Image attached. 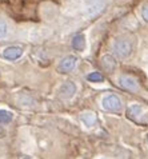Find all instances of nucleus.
Returning a JSON list of instances; mask_svg holds the SVG:
<instances>
[{
  "instance_id": "obj_9",
  "label": "nucleus",
  "mask_w": 148,
  "mask_h": 159,
  "mask_svg": "<svg viewBox=\"0 0 148 159\" xmlns=\"http://www.w3.org/2000/svg\"><path fill=\"white\" fill-rule=\"evenodd\" d=\"M80 119H81V122L84 123L85 126H88V127L95 126V123H96V120H98L96 115H95L92 111H85V112H83L81 115H80Z\"/></svg>"
},
{
  "instance_id": "obj_7",
  "label": "nucleus",
  "mask_w": 148,
  "mask_h": 159,
  "mask_svg": "<svg viewBox=\"0 0 148 159\" xmlns=\"http://www.w3.org/2000/svg\"><path fill=\"white\" fill-rule=\"evenodd\" d=\"M75 92H76V84L73 82H66L59 90L60 96H62V98H66V99L72 98Z\"/></svg>"
},
{
  "instance_id": "obj_5",
  "label": "nucleus",
  "mask_w": 148,
  "mask_h": 159,
  "mask_svg": "<svg viewBox=\"0 0 148 159\" xmlns=\"http://www.w3.org/2000/svg\"><path fill=\"white\" fill-rule=\"evenodd\" d=\"M120 86L128 91H137V88H139L137 80L135 78L129 76V75H123V76H120Z\"/></svg>"
},
{
  "instance_id": "obj_10",
  "label": "nucleus",
  "mask_w": 148,
  "mask_h": 159,
  "mask_svg": "<svg viewBox=\"0 0 148 159\" xmlns=\"http://www.w3.org/2000/svg\"><path fill=\"white\" fill-rule=\"evenodd\" d=\"M127 115H128V118L133 119V120H139V119H140V116L143 115V108H141V106L133 104V106H131V107H128Z\"/></svg>"
},
{
  "instance_id": "obj_3",
  "label": "nucleus",
  "mask_w": 148,
  "mask_h": 159,
  "mask_svg": "<svg viewBox=\"0 0 148 159\" xmlns=\"http://www.w3.org/2000/svg\"><path fill=\"white\" fill-rule=\"evenodd\" d=\"M104 7H106V4H104L103 0H94L92 3H89L88 6L85 7L84 15L87 17H89V19H92V17L98 16L99 14H102Z\"/></svg>"
},
{
  "instance_id": "obj_6",
  "label": "nucleus",
  "mask_w": 148,
  "mask_h": 159,
  "mask_svg": "<svg viewBox=\"0 0 148 159\" xmlns=\"http://www.w3.org/2000/svg\"><path fill=\"white\" fill-rule=\"evenodd\" d=\"M21 55H23V50L17 46L7 47L6 50L3 51V56L8 60H16V59H19Z\"/></svg>"
},
{
  "instance_id": "obj_14",
  "label": "nucleus",
  "mask_w": 148,
  "mask_h": 159,
  "mask_svg": "<svg viewBox=\"0 0 148 159\" xmlns=\"http://www.w3.org/2000/svg\"><path fill=\"white\" fill-rule=\"evenodd\" d=\"M8 34V25L6 21H0V39L6 38Z\"/></svg>"
},
{
  "instance_id": "obj_2",
  "label": "nucleus",
  "mask_w": 148,
  "mask_h": 159,
  "mask_svg": "<svg viewBox=\"0 0 148 159\" xmlns=\"http://www.w3.org/2000/svg\"><path fill=\"white\" fill-rule=\"evenodd\" d=\"M102 104H103V108L107 110V111L116 112V111H120V110H121V100L117 98L116 95H107V96H104Z\"/></svg>"
},
{
  "instance_id": "obj_12",
  "label": "nucleus",
  "mask_w": 148,
  "mask_h": 159,
  "mask_svg": "<svg viewBox=\"0 0 148 159\" xmlns=\"http://www.w3.org/2000/svg\"><path fill=\"white\" fill-rule=\"evenodd\" d=\"M12 112L7 111V110H0V125H7V123H10L12 120Z\"/></svg>"
},
{
  "instance_id": "obj_11",
  "label": "nucleus",
  "mask_w": 148,
  "mask_h": 159,
  "mask_svg": "<svg viewBox=\"0 0 148 159\" xmlns=\"http://www.w3.org/2000/svg\"><path fill=\"white\" fill-rule=\"evenodd\" d=\"M72 47L75 48L76 51H83L84 50V47H85V38H84V35H76L75 38L72 39Z\"/></svg>"
},
{
  "instance_id": "obj_15",
  "label": "nucleus",
  "mask_w": 148,
  "mask_h": 159,
  "mask_svg": "<svg viewBox=\"0 0 148 159\" xmlns=\"http://www.w3.org/2000/svg\"><path fill=\"white\" fill-rule=\"evenodd\" d=\"M141 16H143V19H144L147 23H148V4L143 7V10H141Z\"/></svg>"
},
{
  "instance_id": "obj_16",
  "label": "nucleus",
  "mask_w": 148,
  "mask_h": 159,
  "mask_svg": "<svg viewBox=\"0 0 148 159\" xmlns=\"http://www.w3.org/2000/svg\"><path fill=\"white\" fill-rule=\"evenodd\" d=\"M24 159H28V158H24Z\"/></svg>"
},
{
  "instance_id": "obj_8",
  "label": "nucleus",
  "mask_w": 148,
  "mask_h": 159,
  "mask_svg": "<svg viewBox=\"0 0 148 159\" xmlns=\"http://www.w3.org/2000/svg\"><path fill=\"white\" fill-rule=\"evenodd\" d=\"M102 66L107 72H114L116 68V60L112 55H104L102 58Z\"/></svg>"
},
{
  "instance_id": "obj_4",
  "label": "nucleus",
  "mask_w": 148,
  "mask_h": 159,
  "mask_svg": "<svg viewBox=\"0 0 148 159\" xmlns=\"http://www.w3.org/2000/svg\"><path fill=\"white\" fill-rule=\"evenodd\" d=\"M76 61H77V59L75 58V56H72V55L66 56V58H64V59L59 63L58 71H59L60 74H66V72L72 71V70L75 68V66H76Z\"/></svg>"
},
{
  "instance_id": "obj_13",
  "label": "nucleus",
  "mask_w": 148,
  "mask_h": 159,
  "mask_svg": "<svg viewBox=\"0 0 148 159\" xmlns=\"http://www.w3.org/2000/svg\"><path fill=\"white\" fill-rule=\"evenodd\" d=\"M89 82H103V75L100 72H91L88 76H87Z\"/></svg>"
},
{
  "instance_id": "obj_1",
  "label": "nucleus",
  "mask_w": 148,
  "mask_h": 159,
  "mask_svg": "<svg viewBox=\"0 0 148 159\" xmlns=\"http://www.w3.org/2000/svg\"><path fill=\"white\" fill-rule=\"evenodd\" d=\"M112 50H114L115 54L119 56V58H128L132 52V44L131 42L125 40V39H117L115 40L114 46H112Z\"/></svg>"
}]
</instances>
